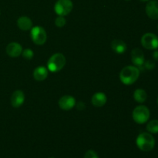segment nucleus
<instances>
[{"mask_svg": "<svg viewBox=\"0 0 158 158\" xmlns=\"http://www.w3.org/2000/svg\"><path fill=\"white\" fill-rule=\"evenodd\" d=\"M21 55H23V58H25L27 60H32V57H33L34 53L32 52V49H26L24 50H23V52H22Z\"/></svg>", "mask_w": 158, "mask_h": 158, "instance_id": "obj_19", "label": "nucleus"}, {"mask_svg": "<svg viewBox=\"0 0 158 158\" xmlns=\"http://www.w3.org/2000/svg\"><path fill=\"white\" fill-rule=\"evenodd\" d=\"M153 58L155 60H157V61H158V50L155 51V52L153 53Z\"/></svg>", "mask_w": 158, "mask_h": 158, "instance_id": "obj_24", "label": "nucleus"}, {"mask_svg": "<svg viewBox=\"0 0 158 158\" xmlns=\"http://www.w3.org/2000/svg\"><path fill=\"white\" fill-rule=\"evenodd\" d=\"M17 26L21 30L28 31L32 28V22L29 17L21 16L17 20Z\"/></svg>", "mask_w": 158, "mask_h": 158, "instance_id": "obj_15", "label": "nucleus"}, {"mask_svg": "<svg viewBox=\"0 0 158 158\" xmlns=\"http://www.w3.org/2000/svg\"><path fill=\"white\" fill-rule=\"evenodd\" d=\"M140 76V69L134 66H127L120 73V80L123 84L131 85L135 83Z\"/></svg>", "mask_w": 158, "mask_h": 158, "instance_id": "obj_1", "label": "nucleus"}, {"mask_svg": "<svg viewBox=\"0 0 158 158\" xmlns=\"http://www.w3.org/2000/svg\"><path fill=\"white\" fill-rule=\"evenodd\" d=\"M85 108V105L83 104V102H80V103H77V109L80 110H83Z\"/></svg>", "mask_w": 158, "mask_h": 158, "instance_id": "obj_23", "label": "nucleus"}, {"mask_svg": "<svg viewBox=\"0 0 158 158\" xmlns=\"http://www.w3.org/2000/svg\"><path fill=\"white\" fill-rule=\"evenodd\" d=\"M140 1H142V2H147V1H149V0H140Z\"/></svg>", "mask_w": 158, "mask_h": 158, "instance_id": "obj_25", "label": "nucleus"}, {"mask_svg": "<svg viewBox=\"0 0 158 158\" xmlns=\"http://www.w3.org/2000/svg\"><path fill=\"white\" fill-rule=\"evenodd\" d=\"M23 47L18 43H11L6 46V52L11 57H18L23 52Z\"/></svg>", "mask_w": 158, "mask_h": 158, "instance_id": "obj_11", "label": "nucleus"}, {"mask_svg": "<svg viewBox=\"0 0 158 158\" xmlns=\"http://www.w3.org/2000/svg\"><path fill=\"white\" fill-rule=\"evenodd\" d=\"M84 158H99L98 154L93 150H89V151H86L85 154Z\"/></svg>", "mask_w": 158, "mask_h": 158, "instance_id": "obj_21", "label": "nucleus"}, {"mask_svg": "<svg viewBox=\"0 0 158 158\" xmlns=\"http://www.w3.org/2000/svg\"><path fill=\"white\" fill-rule=\"evenodd\" d=\"M49 69L43 66H40L35 68L33 71V77L37 81H43L48 77Z\"/></svg>", "mask_w": 158, "mask_h": 158, "instance_id": "obj_13", "label": "nucleus"}, {"mask_svg": "<svg viewBox=\"0 0 158 158\" xmlns=\"http://www.w3.org/2000/svg\"><path fill=\"white\" fill-rule=\"evenodd\" d=\"M154 63L153 61H151V60H148V61L146 62L145 63V67L148 69H152L154 68Z\"/></svg>", "mask_w": 158, "mask_h": 158, "instance_id": "obj_22", "label": "nucleus"}, {"mask_svg": "<svg viewBox=\"0 0 158 158\" xmlns=\"http://www.w3.org/2000/svg\"><path fill=\"white\" fill-rule=\"evenodd\" d=\"M132 63L137 66H142L144 63V55L143 51L139 48H135L131 52Z\"/></svg>", "mask_w": 158, "mask_h": 158, "instance_id": "obj_10", "label": "nucleus"}, {"mask_svg": "<svg viewBox=\"0 0 158 158\" xmlns=\"http://www.w3.org/2000/svg\"><path fill=\"white\" fill-rule=\"evenodd\" d=\"M157 28H158V26H157Z\"/></svg>", "mask_w": 158, "mask_h": 158, "instance_id": "obj_29", "label": "nucleus"}, {"mask_svg": "<svg viewBox=\"0 0 158 158\" xmlns=\"http://www.w3.org/2000/svg\"><path fill=\"white\" fill-rule=\"evenodd\" d=\"M146 13L151 19H158V2L150 1L146 6Z\"/></svg>", "mask_w": 158, "mask_h": 158, "instance_id": "obj_9", "label": "nucleus"}, {"mask_svg": "<svg viewBox=\"0 0 158 158\" xmlns=\"http://www.w3.org/2000/svg\"><path fill=\"white\" fill-rule=\"evenodd\" d=\"M127 1H128V0H127Z\"/></svg>", "mask_w": 158, "mask_h": 158, "instance_id": "obj_28", "label": "nucleus"}, {"mask_svg": "<svg viewBox=\"0 0 158 158\" xmlns=\"http://www.w3.org/2000/svg\"><path fill=\"white\" fill-rule=\"evenodd\" d=\"M66 60L63 54L57 52L53 54L47 62V69L52 73H56L61 70L65 66Z\"/></svg>", "mask_w": 158, "mask_h": 158, "instance_id": "obj_3", "label": "nucleus"}, {"mask_svg": "<svg viewBox=\"0 0 158 158\" xmlns=\"http://www.w3.org/2000/svg\"><path fill=\"white\" fill-rule=\"evenodd\" d=\"M31 39L35 44L41 46L46 42L47 40V34L46 30L41 26H34L31 29L30 32Z\"/></svg>", "mask_w": 158, "mask_h": 158, "instance_id": "obj_5", "label": "nucleus"}, {"mask_svg": "<svg viewBox=\"0 0 158 158\" xmlns=\"http://www.w3.org/2000/svg\"><path fill=\"white\" fill-rule=\"evenodd\" d=\"M136 143L140 151L148 152L154 149L155 146V140L150 133L144 132L139 134L136 140Z\"/></svg>", "mask_w": 158, "mask_h": 158, "instance_id": "obj_2", "label": "nucleus"}, {"mask_svg": "<svg viewBox=\"0 0 158 158\" xmlns=\"http://www.w3.org/2000/svg\"><path fill=\"white\" fill-rule=\"evenodd\" d=\"M157 104H158V98H157Z\"/></svg>", "mask_w": 158, "mask_h": 158, "instance_id": "obj_26", "label": "nucleus"}, {"mask_svg": "<svg viewBox=\"0 0 158 158\" xmlns=\"http://www.w3.org/2000/svg\"><path fill=\"white\" fill-rule=\"evenodd\" d=\"M106 94H103V93L99 92L96 93L92 97V100H91V102H92L93 105L97 107H101V106H104L106 103Z\"/></svg>", "mask_w": 158, "mask_h": 158, "instance_id": "obj_14", "label": "nucleus"}, {"mask_svg": "<svg viewBox=\"0 0 158 158\" xmlns=\"http://www.w3.org/2000/svg\"><path fill=\"white\" fill-rule=\"evenodd\" d=\"M59 106L63 110H70L77 104L76 100L73 97L69 95H66L62 97L59 100Z\"/></svg>", "mask_w": 158, "mask_h": 158, "instance_id": "obj_8", "label": "nucleus"}, {"mask_svg": "<svg viewBox=\"0 0 158 158\" xmlns=\"http://www.w3.org/2000/svg\"><path fill=\"white\" fill-rule=\"evenodd\" d=\"M50 158H53V157H50Z\"/></svg>", "mask_w": 158, "mask_h": 158, "instance_id": "obj_27", "label": "nucleus"}, {"mask_svg": "<svg viewBox=\"0 0 158 158\" xmlns=\"http://www.w3.org/2000/svg\"><path fill=\"white\" fill-rule=\"evenodd\" d=\"M111 47H112L113 50L117 54H123L126 52L127 50V44L120 40H115L112 42L111 43Z\"/></svg>", "mask_w": 158, "mask_h": 158, "instance_id": "obj_16", "label": "nucleus"}, {"mask_svg": "<svg viewBox=\"0 0 158 158\" xmlns=\"http://www.w3.org/2000/svg\"><path fill=\"white\" fill-rule=\"evenodd\" d=\"M147 131L150 134H157L158 133V120H153L147 125Z\"/></svg>", "mask_w": 158, "mask_h": 158, "instance_id": "obj_18", "label": "nucleus"}, {"mask_svg": "<svg viewBox=\"0 0 158 158\" xmlns=\"http://www.w3.org/2000/svg\"><path fill=\"white\" fill-rule=\"evenodd\" d=\"M141 44L147 49H156L158 48V37L155 34L148 32L141 38Z\"/></svg>", "mask_w": 158, "mask_h": 158, "instance_id": "obj_7", "label": "nucleus"}, {"mask_svg": "<svg viewBox=\"0 0 158 158\" xmlns=\"http://www.w3.org/2000/svg\"><path fill=\"white\" fill-rule=\"evenodd\" d=\"M73 8L71 0H58L54 6L56 13L60 16H65L71 12Z\"/></svg>", "mask_w": 158, "mask_h": 158, "instance_id": "obj_6", "label": "nucleus"}, {"mask_svg": "<svg viewBox=\"0 0 158 158\" xmlns=\"http://www.w3.org/2000/svg\"><path fill=\"white\" fill-rule=\"evenodd\" d=\"M66 20L64 18V16H60L59 15L56 19H55V24L56 26H58V27H63V26L66 25Z\"/></svg>", "mask_w": 158, "mask_h": 158, "instance_id": "obj_20", "label": "nucleus"}, {"mask_svg": "<svg viewBox=\"0 0 158 158\" xmlns=\"http://www.w3.org/2000/svg\"><path fill=\"white\" fill-rule=\"evenodd\" d=\"M150 110L146 106L140 105L135 107L132 114L133 119L138 124H143L150 118Z\"/></svg>", "mask_w": 158, "mask_h": 158, "instance_id": "obj_4", "label": "nucleus"}, {"mask_svg": "<svg viewBox=\"0 0 158 158\" xmlns=\"http://www.w3.org/2000/svg\"><path fill=\"white\" fill-rule=\"evenodd\" d=\"M134 98L137 103H144L148 98V94L144 89H137L134 93Z\"/></svg>", "mask_w": 158, "mask_h": 158, "instance_id": "obj_17", "label": "nucleus"}, {"mask_svg": "<svg viewBox=\"0 0 158 158\" xmlns=\"http://www.w3.org/2000/svg\"><path fill=\"white\" fill-rule=\"evenodd\" d=\"M25 101V94L22 90H15L11 97V103L13 107L21 106Z\"/></svg>", "mask_w": 158, "mask_h": 158, "instance_id": "obj_12", "label": "nucleus"}]
</instances>
